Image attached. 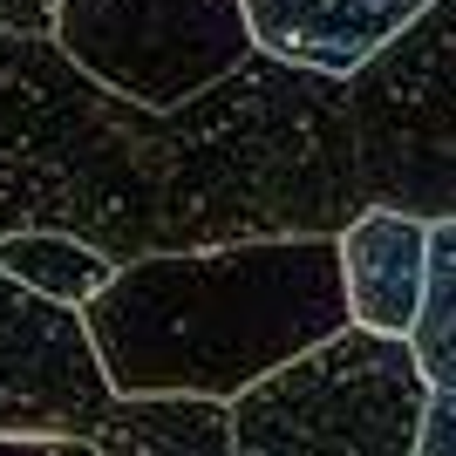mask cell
<instances>
[{
  "label": "cell",
  "mask_w": 456,
  "mask_h": 456,
  "mask_svg": "<svg viewBox=\"0 0 456 456\" xmlns=\"http://www.w3.org/2000/svg\"><path fill=\"white\" fill-rule=\"evenodd\" d=\"M416 456H456V388H436L429 422H422V450Z\"/></svg>",
  "instance_id": "obj_11"
},
{
  "label": "cell",
  "mask_w": 456,
  "mask_h": 456,
  "mask_svg": "<svg viewBox=\"0 0 456 456\" xmlns=\"http://www.w3.org/2000/svg\"><path fill=\"white\" fill-rule=\"evenodd\" d=\"M82 314L123 395L218 402L354 321L334 232L143 252Z\"/></svg>",
  "instance_id": "obj_2"
},
{
  "label": "cell",
  "mask_w": 456,
  "mask_h": 456,
  "mask_svg": "<svg viewBox=\"0 0 456 456\" xmlns=\"http://www.w3.org/2000/svg\"><path fill=\"white\" fill-rule=\"evenodd\" d=\"M354 136L375 205L450 218L456 211V0H429L354 76Z\"/></svg>",
  "instance_id": "obj_5"
},
{
  "label": "cell",
  "mask_w": 456,
  "mask_h": 456,
  "mask_svg": "<svg viewBox=\"0 0 456 456\" xmlns=\"http://www.w3.org/2000/svg\"><path fill=\"white\" fill-rule=\"evenodd\" d=\"M0 266L20 273V280L41 286V293H55V300H69V306H89L95 293L116 280V259L102 246L76 239V232H48V225L7 232V239H0Z\"/></svg>",
  "instance_id": "obj_9"
},
{
  "label": "cell",
  "mask_w": 456,
  "mask_h": 456,
  "mask_svg": "<svg viewBox=\"0 0 456 456\" xmlns=\"http://www.w3.org/2000/svg\"><path fill=\"white\" fill-rule=\"evenodd\" d=\"M416 347L436 388H456V211L436 218V252H429V300L416 321Z\"/></svg>",
  "instance_id": "obj_10"
},
{
  "label": "cell",
  "mask_w": 456,
  "mask_h": 456,
  "mask_svg": "<svg viewBox=\"0 0 456 456\" xmlns=\"http://www.w3.org/2000/svg\"><path fill=\"white\" fill-rule=\"evenodd\" d=\"M422 7L429 0H246L259 48L306 61V69H327V76H354Z\"/></svg>",
  "instance_id": "obj_8"
},
{
  "label": "cell",
  "mask_w": 456,
  "mask_h": 456,
  "mask_svg": "<svg viewBox=\"0 0 456 456\" xmlns=\"http://www.w3.org/2000/svg\"><path fill=\"white\" fill-rule=\"evenodd\" d=\"M429 252L436 225L395 205H368L341 232V273H347V306L354 321L381 334H416L422 300H429Z\"/></svg>",
  "instance_id": "obj_7"
},
{
  "label": "cell",
  "mask_w": 456,
  "mask_h": 456,
  "mask_svg": "<svg viewBox=\"0 0 456 456\" xmlns=\"http://www.w3.org/2000/svg\"><path fill=\"white\" fill-rule=\"evenodd\" d=\"M48 35L95 82L157 110L225 82L259 48L246 0H61Z\"/></svg>",
  "instance_id": "obj_6"
},
{
  "label": "cell",
  "mask_w": 456,
  "mask_h": 456,
  "mask_svg": "<svg viewBox=\"0 0 456 456\" xmlns=\"http://www.w3.org/2000/svg\"><path fill=\"white\" fill-rule=\"evenodd\" d=\"M61 0H0V35H48Z\"/></svg>",
  "instance_id": "obj_12"
},
{
  "label": "cell",
  "mask_w": 456,
  "mask_h": 456,
  "mask_svg": "<svg viewBox=\"0 0 456 456\" xmlns=\"http://www.w3.org/2000/svg\"><path fill=\"white\" fill-rule=\"evenodd\" d=\"M0 443L102 456H225L232 402L123 395L89 314L0 266Z\"/></svg>",
  "instance_id": "obj_3"
},
{
  "label": "cell",
  "mask_w": 456,
  "mask_h": 456,
  "mask_svg": "<svg viewBox=\"0 0 456 456\" xmlns=\"http://www.w3.org/2000/svg\"><path fill=\"white\" fill-rule=\"evenodd\" d=\"M368 205L347 76L252 48L157 110L95 82L55 35H0V239L48 225L130 266L232 239H341Z\"/></svg>",
  "instance_id": "obj_1"
},
{
  "label": "cell",
  "mask_w": 456,
  "mask_h": 456,
  "mask_svg": "<svg viewBox=\"0 0 456 456\" xmlns=\"http://www.w3.org/2000/svg\"><path fill=\"white\" fill-rule=\"evenodd\" d=\"M429 402H436V381L422 368L416 334H381L368 321H347L232 395V450L416 456Z\"/></svg>",
  "instance_id": "obj_4"
}]
</instances>
